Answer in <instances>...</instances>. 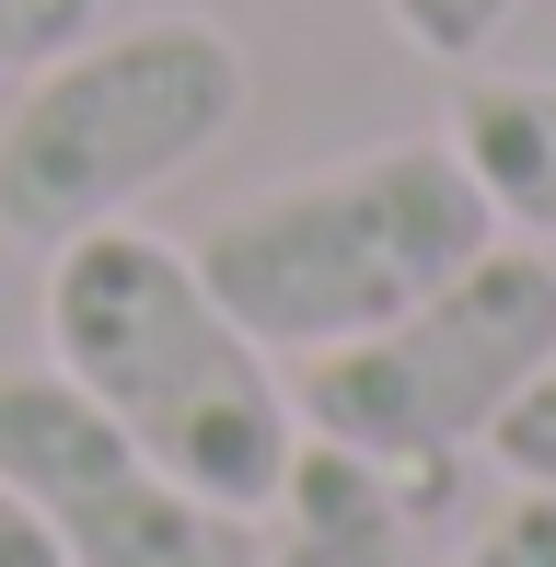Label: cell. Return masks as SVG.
<instances>
[{
    "instance_id": "obj_8",
    "label": "cell",
    "mask_w": 556,
    "mask_h": 567,
    "mask_svg": "<svg viewBox=\"0 0 556 567\" xmlns=\"http://www.w3.org/2000/svg\"><path fill=\"white\" fill-rule=\"evenodd\" d=\"M105 12L116 0H0V82H35V70L70 59Z\"/></svg>"
},
{
    "instance_id": "obj_2",
    "label": "cell",
    "mask_w": 556,
    "mask_h": 567,
    "mask_svg": "<svg viewBox=\"0 0 556 567\" xmlns=\"http://www.w3.org/2000/svg\"><path fill=\"white\" fill-rule=\"evenodd\" d=\"M498 244V209L475 197L452 140H383L360 163H325L301 186L244 197L197 231V278L267 359H325L371 324L429 301L452 267Z\"/></svg>"
},
{
    "instance_id": "obj_7",
    "label": "cell",
    "mask_w": 556,
    "mask_h": 567,
    "mask_svg": "<svg viewBox=\"0 0 556 567\" xmlns=\"http://www.w3.org/2000/svg\"><path fill=\"white\" fill-rule=\"evenodd\" d=\"M452 151L522 244H556V82H475L452 105Z\"/></svg>"
},
{
    "instance_id": "obj_4",
    "label": "cell",
    "mask_w": 556,
    "mask_h": 567,
    "mask_svg": "<svg viewBox=\"0 0 556 567\" xmlns=\"http://www.w3.org/2000/svg\"><path fill=\"white\" fill-rule=\"evenodd\" d=\"M545 359H556V255L487 244L394 324L301 359L290 417H301V441H337L383 475H441L464 441H487L511 417V394Z\"/></svg>"
},
{
    "instance_id": "obj_11",
    "label": "cell",
    "mask_w": 556,
    "mask_h": 567,
    "mask_svg": "<svg viewBox=\"0 0 556 567\" xmlns=\"http://www.w3.org/2000/svg\"><path fill=\"white\" fill-rule=\"evenodd\" d=\"M452 567H556V486H522V498L498 509Z\"/></svg>"
},
{
    "instance_id": "obj_6",
    "label": "cell",
    "mask_w": 556,
    "mask_h": 567,
    "mask_svg": "<svg viewBox=\"0 0 556 567\" xmlns=\"http://www.w3.org/2000/svg\"><path fill=\"white\" fill-rule=\"evenodd\" d=\"M290 533H278L267 567H418L406 556V509H394V475L337 441H301L290 452V486H278Z\"/></svg>"
},
{
    "instance_id": "obj_1",
    "label": "cell",
    "mask_w": 556,
    "mask_h": 567,
    "mask_svg": "<svg viewBox=\"0 0 556 567\" xmlns=\"http://www.w3.org/2000/svg\"><path fill=\"white\" fill-rule=\"evenodd\" d=\"M47 371H70L128 441L163 463L174 486H197L209 509L267 522L290 486L301 417L278 359L209 301L186 244L140 220L70 231L47 267Z\"/></svg>"
},
{
    "instance_id": "obj_5",
    "label": "cell",
    "mask_w": 556,
    "mask_h": 567,
    "mask_svg": "<svg viewBox=\"0 0 556 567\" xmlns=\"http://www.w3.org/2000/svg\"><path fill=\"white\" fill-rule=\"evenodd\" d=\"M0 486L70 567H267V533L244 509L174 486L70 371H0Z\"/></svg>"
},
{
    "instance_id": "obj_10",
    "label": "cell",
    "mask_w": 556,
    "mask_h": 567,
    "mask_svg": "<svg viewBox=\"0 0 556 567\" xmlns=\"http://www.w3.org/2000/svg\"><path fill=\"white\" fill-rule=\"evenodd\" d=\"M487 452L511 463L522 486H556V359H545V371H534V382L511 394V417L487 429Z\"/></svg>"
},
{
    "instance_id": "obj_3",
    "label": "cell",
    "mask_w": 556,
    "mask_h": 567,
    "mask_svg": "<svg viewBox=\"0 0 556 567\" xmlns=\"http://www.w3.org/2000/svg\"><path fill=\"white\" fill-rule=\"evenodd\" d=\"M244 105H256V70L220 23H197V12L93 23L0 116V231L59 255L70 231L128 220L151 186L209 163L244 127Z\"/></svg>"
},
{
    "instance_id": "obj_9",
    "label": "cell",
    "mask_w": 556,
    "mask_h": 567,
    "mask_svg": "<svg viewBox=\"0 0 556 567\" xmlns=\"http://www.w3.org/2000/svg\"><path fill=\"white\" fill-rule=\"evenodd\" d=\"M383 12H394V35H406L418 59H475L522 0H383Z\"/></svg>"
},
{
    "instance_id": "obj_12",
    "label": "cell",
    "mask_w": 556,
    "mask_h": 567,
    "mask_svg": "<svg viewBox=\"0 0 556 567\" xmlns=\"http://www.w3.org/2000/svg\"><path fill=\"white\" fill-rule=\"evenodd\" d=\"M0 567H70L59 545H47V522L12 498V486H0Z\"/></svg>"
}]
</instances>
